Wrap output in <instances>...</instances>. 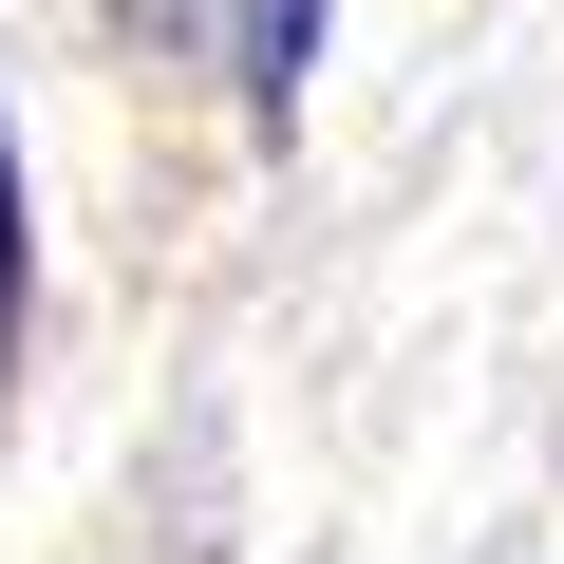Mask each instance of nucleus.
Wrapping results in <instances>:
<instances>
[{"mask_svg": "<svg viewBox=\"0 0 564 564\" xmlns=\"http://www.w3.org/2000/svg\"><path fill=\"white\" fill-rule=\"evenodd\" d=\"M0 358H20V132H0Z\"/></svg>", "mask_w": 564, "mask_h": 564, "instance_id": "nucleus-2", "label": "nucleus"}, {"mask_svg": "<svg viewBox=\"0 0 564 564\" xmlns=\"http://www.w3.org/2000/svg\"><path fill=\"white\" fill-rule=\"evenodd\" d=\"M226 39H245V95L282 132V113H302V57H321V0H226Z\"/></svg>", "mask_w": 564, "mask_h": 564, "instance_id": "nucleus-1", "label": "nucleus"}]
</instances>
